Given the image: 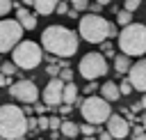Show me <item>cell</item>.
Instances as JSON below:
<instances>
[{
    "instance_id": "ac0fdd59",
    "label": "cell",
    "mask_w": 146,
    "mask_h": 140,
    "mask_svg": "<svg viewBox=\"0 0 146 140\" xmlns=\"http://www.w3.org/2000/svg\"><path fill=\"white\" fill-rule=\"evenodd\" d=\"M128 67H130V55H114V71L116 73H125L128 71Z\"/></svg>"
},
{
    "instance_id": "5b68a950",
    "label": "cell",
    "mask_w": 146,
    "mask_h": 140,
    "mask_svg": "<svg viewBox=\"0 0 146 140\" xmlns=\"http://www.w3.org/2000/svg\"><path fill=\"white\" fill-rule=\"evenodd\" d=\"M43 60V48L36 41H18L11 48V62L16 69H36Z\"/></svg>"
},
{
    "instance_id": "e0dca14e",
    "label": "cell",
    "mask_w": 146,
    "mask_h": 140,
    "mask_svg": "<svg viewBox=\"0 0 146 140\" xmlns=\"http://www.w3.org/2000/svg\"><path fill=\"white\" fill-rule=\"evenodd\" d=\"M64 138H75V135H80V129H78V124L75 122H71V119H62V124H59V129H57Z\"/></svg>"
},
{
    "instance_id": "7a4b0ae2",
    "label": "cell",
    "mask_w": 146,
    "mask_h": 140,
    "mask_svg": "<svg viewBox=\"0 0 146 140\" xmlns=\"http://www.w3.org/2000/svg\"><path fill=\"white\" fill-rule=\"evenodd\" d=\"M25 135H27L25 112L14 103L0 106V138L2 140H18Z\"/></svg>"
},
{
    "instance_id": "e575fe53",
    "label": "cell",
    "mask_w": 146,
    "mask_h": 140,
    "mask_svg": "<svg viewBox=\"0 0 146 140\" xmlns=\"http://www.w3.org/2000/svg\"><path fill=\"white\" fill-rule=\"evenodd\" d=\"M87 7H89V9H91V11H94V14H98V11H100V7H103V5H98V2H94V5H87Z\"/></svg>"
},
{
    "instance_id": "3957f363",
    "label": "cell",
    "mask_w": 146,
    "mask_h": 140,
    "mask_svg": "<svg viewBox=\"0 0 146 140\" xmlns=\"http://www.w3.org/2000/svg\"><path fill=\"white\" fill-rule=\"evenodd\" d=\"M116 37H119L121 53H125L130 57H139L146 53V25L130 21L128 25H123V30Z\"/></svg>"
},
{
    "instance_id": "d590c367",
    "label": "cell",
    "mask_w": 146,
    "mask_h": 140,
    "mask_svg": "<svg viewBox=\"0 0 146 140\" xmlns=\"http://www.w3.org/2000/svg\"><path fill=\"white\" fill-rule=\"evenodd\" d=\"M116 34H119V32H116V25H112V23H110V30H107V37H116Z\"/></svg>"
},
{
    "instance_id": "ba28073f",
    "label": "cell",
    "mask_w": 146,
    "mask_h": 140,
    "mask_svg": "<svg viewBox=\"0 0 146 140\" xmlns=\"http://www.w3.org/2000/svg\"><path fill=\"white\" fill-rule=\"evenodd\" d=\"M23 37V28L16 18H2L0 21V53H9Z\"/></svg>"
},
{
    "instance_id": "7c38bea8",
    "label": "cell",
    "mask_w": 146,
    "mask_h": 140,
    "mask_svg": "<svg viewBox=\"0 0 146 140\" xmlns=\"http://www.w3.org/2000/svg\"><path fill=\"white\" fill-rule=\"evenodd\" d=\"M105 124H107L110 138H128V133H130V122L123 115H112L110 112V117L105 119Z\"/></svg>"
},
{
    "instance_id": "6da1fadb",
    "label": "cell",
    "mask_w": 146,
    "mask_h": 140,
    "mask_svg": "<svg viewBox=\"0 0 146 140\" xmlns=\"http://www.w3.org/2000/svg\"><path fill=\"white\" fill-rule=\"evenodd\" d=\"M78 46H80V37L64 25H48L41 32V48L48 50L50 55L71 57V55H75Z\"/></svg>"
},
{
    "instance_id": "5bb4252c",
    "label": "cell",
    "mask_w": 146,
    "mask_h": 140,
    "mask_svg": "<svg viewBox=\"0 0 146 140\" xmlns=\"http://www.w3.org/2000/svg\"><path fill=\"white\" fill-rule=\"evenodd\" d=\"M100 94H103V99H105V101H110V103L121 99L119 85H116V83H112V80H107V83H103V85H100Z\"/></svg>"
},
{
    "instance_id": "d4e9b609",
    "label": "cell",
    "mask_w": 146,
    "mask_h": 140,
    "mask_svg": "<svg viewBox=\"0 0 146 140\" xmlns=\"http://www.w3.org/2000/svg\"><path fill=\"white\" fill-rule=\"evenodd\" d=\"M139 5H141V0H123V9H128V11H137Z\"/></svg>"
},
{
    "instance_id": "8d00e7d4",
    "label": "cell",
    "mask_w": 146,
    "mask_h": 140,
    "mask_svg": "<svg viewBox=\"0 0 146 140\" xmlns=\"http://www.w3.org/2000/svg\"><path fill=\"white\" fill-rule=\"evenodd\" d=\"M23 2H25V5H30V7H32V0H23Z\"/></svg>"
},
{
    "instance_id": "9c48e42d",
    "label": "cell",
    "mask_w": 146,
    "mask_h": 140,
    "mask_svg": "<svg viewBox=\"0 0 146 140\" xmlns=\"http://www.w3.org/2000/svg\"><path fill=\"white\" fill-rule=\"evenodd\" d=\"M9 94L21 103H34L39 96V87L32 80H18V83H9Z\"/></svg>"
},
{
    "instance_id": "52a82bcc",
    "label": "cell",
    "mask_w": 146,
    "mask_h": 140,
    "mask_svg": "<svg viewBox=\"0 0 146 140\" xmlns=\"http://www.w3.org/2000/svg\"><path fill=\"white\" fill-rule=\"evenodd\" d=\"M80 76H84L87 80H96L100 76L107 73V62L103 57V53H87L82 60H80V67H78Z\"/></svg>"
},
{
    "instance_id": "74e56055",
    "label": "cell",
    "mask_w": 146,
    "mask_h": 140,
    "mask_svg": "<svg viewBox=\"0 0 146 140\" xmlns=\"http://www.w3.org/2000/svg\"><path fill=\"white\" fill-rule=\"evenodd\" d=\"M66 2H68V0H66Z\"/></svg>"
},
{
    "instance_id": "cb8c5ba5",
    "label": "cell",
    "mask_w": 146,
    "mask_h": 140,
    "mask_svg": "<svg viewBox=\"0 0 146 140\" xmlns=\"http://www.w3.org/2000/svg\"><path fill=\"white\" fill-rule=\"evenodd\" d=\"M59 124H62V117H57V115H52V117H48V129H52V133H57V129H59Z\"/></svg>"
},
{
    "instance_id": "8992f818",
    "label": "cell",
    "mask_w": 146,
    "mask_h": 140,
    "mask_svg": "<svg viewBox=\"0 0 146 140\" xmlns=\"http://www.w3.org/2000/svg\"><path fill=\"white\" fill-rule=\"evenodd\" d=\"M78 106L89 124H105V119L110 117V101H105L103 96L87 94V99H82Z\"/></svg>"
},
{
    "instance_id": "8fae6325",
    "label": "cell",
    "mask_w": 146,
    "mask_h": 140,
    "mask_svg": "<svg viewBox=\"0 0 146 140\" xmlns=\"http://www.w3.org/2000/svg\"><path fill=\"white\" fill-rule=\"evenodd\" d=\"M62 87H64V80H59L57 76H52V80L43 87L41 99H43V103H46L48 108H57V106L62 103Z\"/></svg>"
},
{
    "instance_id": "f546056e",
    "label": "cell",
    "mask_w": 146,
    "mask_h": 140,
    "mask_svg": "<svg viewBox=\"0 0 146 140\" xmlns=\"http://www.w3.org/2000/svg\"><path fill=\"white\" fill-rule=\"evenodd\" d=\"M57 108H59V110H57V112H59V115H62V117H66V115H68V112H71V103H59V106H57Z\"/></svg>"
},
{
    "instance_id": "4dcf8cb0",
    "label": "cell",
    "mask_w": 146,
    "mask_h": 140,
    "mask_svg": "<svg viewBox=\"0 0 146 140\" xmlns=\"http://www.w3.org/2000/svg\"><path fill=\"white\" fill-rule=\"evenodd\" d=\"M57 71H59V67H57V64H52V62L46 67V73H48L50 78H52V76H57Z\"/></svg>"
},
{
    "instance_id": "836d02e7",
    "label": "cell",
    "mask_w": 146,
    "mask_h": 140,
    "mask_svg": "<svg viewBox=\"0 0 146 140\" xmlns=\"http://www.w3.org/2000/svg\"><path fill=\"white\" fill-rule=\"evenodd\" d=\"M11 83V76H5L2 71H0V87H5V85H9Z\"/></svg>"
},
{
    "instance_id": "4fadbf2b",
    "label": "cell",
    "mask_w": 146,
    "mask_h": 140,
    "mask_svg": "<svg viewBox=\"0 0 146 140\" xmlns=\"http://www.w3.org/2000/svg\"><path fill=\"white\" fill-rule=\"evenodd\" d=\"M16 21L21 23L23 30H34L36 28V16L30 14L25 7H16Z\"/></svg>"
},
{
    "instance_id": "30bf717a",
    "label": "cell",
    "mask_w": 146,
    "mask_h": 140,
    "mask_svg": "<svg viewBox=\"0 0 146 140\" xmlns=\"http://www.w3.org/2000/svg\"><path fill=\"white\" fill-rule=\"evenodd\" d=\"M128 80L132 85V90L137 92H144L146 90V62L144 60H137V62H130L128 67Z\"/></svg>"
},
{
    "instance_id": "1f68e13d",
    "label": "cell",
    "mask_w": 146,
    "mask_h": 140,
    "mask_svg": "<svg viewBox=\"0 0 146 140\" xmlns=\"http://www.w3.org/2000/svg\"><path fill=\"white\" fill-rule=\"evenodd\" d=\"M34 103H36V101H34ZM46 108H48L46 103H36V106L32 108V112H34V115H43V112H46Z\"/></svg>"
},
{
    "instance_id": "ffe728a7",
    "label": "cell",
    "mask_w": 146,
    "mask_h": 140,
    "mask_svg": "<svg viewBox=\"0 0 146 140\" xmlns=\"http://www.w3.org/2000/svg\"><path fill=\"white\" fill-rule=\"evenodd\" d=\"M78 129H80V133H82V135H87V138H91V135L96 133V124H89V122H84L82 126L78 124Z\"/></svg>"
},
{
    "instance_id": "2e32d148",
    "label": "cell",
    "mask_w": 146,
    "mask_h": 140,
    "mask_svg": "<svg viewBox=\"0 0 146 140\" xmlns=\"http://www.w3.org/2000/svg\"><path fill=\"white\" fill-rule=\"evenodd\" d=\"M55 5H57V0H32V7H34L36 14H41V16L52 14V11H55Z\"/></svg>"
},
{
    "instance_id": "f1b7e54d",
    "label": "cell",
    "mask_w": 146,
    "mask_h": 140,
    "mask_svg": "<svg viewBox=\"0 0 146 140\" xmlns=\"http://www.w3.org/2000/svg\"><path fill=\"white\" fill-rule=\"evenodd\" d=\"M36 129H39V131H46V129H48V117L39 115V119H36Z\"/></svg>"
},
{
    "instance_id": "484cf974",
    "label": "cell",
    "mask_w": 146,
    "mask_h": 140,
    "mask_svg": "<svg viewBox=\"0 0 146 140\" xmlns=\"http://www.w3.org/2000/svg\"><path fill=\"white\" fill-rule=\"evenodd\" d=\"M68 2L73 5L75 11H82V9H87V5H89V0H68Z\"/></svg>"
},
{
    "instance_id": "9a60e30c",
    "label": "cell",
    "mask_w": 146,
    "mask_h": 140,
    "mask_svg": "<svg viewBox=\"0 0 146 140\" xmlns=\"http://www.w3.org/2000/svg\"><path fill=\"white\" fill-rule=\"evenodd\" d=\"M78 85L73 83V80H68V83H64V87H62V103H71L73 106V101L78 99Z\"/></svg>"
},
{
    "instance_id": "d6a6232c",
    "label": "cell",
    "mask_w": 146,
    "mask_h": 140,
    "mask_svg": "<svg viewBox=\"0 0 146 140\" xmlns=\"http://www.w3.org/2000/svg\"><path fill=\"white\" fill-rule=\"evenodd\" d=\"M98 90V85H96V80H89V85L82 90V92H87V94H91V92H96Z\"/></svg>"
},
{
    "instance_id": "44dd1931",
    "label": "cell",
    "mask_w": 146,
    "mask_h": 140,
    "mask_svg": "<svg viewBox=\"0 0 146 140\" xmlns=\"http://www.w3.org/2000/svg\"><path fill=\"white\" fill-rule=\"evenodd\" d=\"M0 71H2L5 76H16V73H18V69H16L14 62H5V64L0 67Z\"/></svg>"
},
{
    "instance_id": "4316f807",
    "label": "cell",
    "mask_w": 146,
    "mask_h": 140,
    "mask_svg": "<svg viewBox=\"0 0 146 140\" xmlns=\"http://www.w3.org/2000/svg\"><path fill=\"white\" fill-rule=\"evenodd\" d=\"M11 11V0H0V16H7Z\"/></svg>"
},
{
    "instance_id": "603a6c76",
    "label": "cell",
    "mask_w": 146,
    "mask_h": 140,
    "mask_svg": "<svg viewBox=\"0 0 146 140\" xmlns=\"http://www.w3.org/2000/svg\"><path fill=\"white\" fill-rule=\"evenodd\" d=\"M119 92H121V96H128V94H132V85H130V80L125 78L121 85H119Z\"/></svg>"
},
{
    "instance_id": "83f0119b",
    "label": "cell",
    "mask_w": 146,
    "mask_h": 140,
    "mask_svg": "<svg viewBox=\"0 0 146 140\" xmlns=\"http://www.w3.org/2000/svg\"><path fill=\"white\" fill-rule=\"evenodd\" d=\"M132 129H135V131H130L128 135H132V138H137V140H144V138H146V133H144L141 126H132Z\"/></svg>"
},
{
    "instance_id": "d6986e66",
    "label": "cell",
    "mask_w": 146,
    "mask_h": 140,
    "mask_svg": "<svg viewBox=\"0 0 146 140\" xmlns=\"http://www.w3.org/2000/svg\"><path fill=\"white\" fill-rule=\"evenodd\" d=\"M130 21H132V11H128V9L116 11V23H119V25H128Z\"/></svg>"
},
{
    "instance_id": "7402d4cb",
    "label": "cell",
    "mask_w": 146,
    "mask_h": 140,
    "mask_svg": "<svg viewBox=\"0 0 146 140\" xmlns=\"http://www.w3.org/2000/svg\"><path fill=\"white\" fill-rule=\"evenodd\" d=\"M57 78L64 80V83H68V80H73V71H71L68 67H62V69L57 71Z\"/></svg>"
},
{
    "instance_id": "277c9868",
    "label": "cell",
    "mask_w": 146,
    "mask_h": 140,
    "mask_svg": "<svg viewBox=\"0 0 146 140\" xmlns=\"http://www.w3.org/2000/svg\"><path fill=\"white\" fill-rule=\"evenodd\" d=\"M80 18V30H78V37H82L84 41L89 44H100L103 39H107V30H110V21L103 18L100 14H84V16H78Z\"/></svg>"
}]
</instances>
